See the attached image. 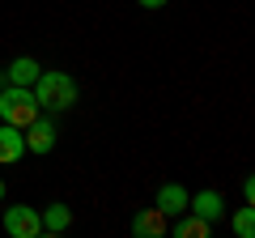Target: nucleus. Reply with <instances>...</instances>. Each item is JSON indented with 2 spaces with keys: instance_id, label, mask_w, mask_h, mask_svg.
I'll use <instances>...</instances> for the list:
<instances>
[{
  "instance_id": "f257e3e1",
  "label": "nucleus",
  "mask_w": 255,
  "mask_h": 238,
  "mask_svg": "<svg viewBox=\"0 0 255 238\" xmlns=\"http://www.w3.org/2000/svg\"><path fill=\"white\" fill-rule=\"evenodd\" d=\"M34 102H38V111H47V115H64L68 107H77V81L68 73H43L38 68V77H34Z\"/></svg>"
},
{
  "instance_id": "f03ea898",
  "label": "nucleus",
  "mask_w": 255,
  "mask_h": 238,
  "mask_svg": "<svg viewBox=\"0 0 255 238\" xmlns=\"http://www.w3.org/2000/svg\"><path fill=\"white\" fill-rule=\"evenodd\" d=\"M38 115H43V111H38L34 90H30V85H13V81L0 85V119H4V123L26 128V123H34Z\"/></svg>"
},
{
  "instance_id": "7ed1b4c3",
  "label": "nucleus",
  "mask_w": 255,
  "mask_h": 238,
  "mask_svg": "<svg viewBox=\"0 0 255 238\" xmlns=\"http://www.w3.org/2000/svg\"><path fill=\"white\" fill-rule=\"evenodd\" d=\"M21 136H26V153H51L55 149V140H60V128H55V119L51 115H38L34 123H26L21 128Z\"/></svg>"
},
{
  "instance_id": "20e7f679",
  "label": "nucleus",
  "mask_w": 255,
  "mask_h": 238,
  "mask_svg": "<svg viewBox=\"0 0 255 238\" xmlns=\"http://www.w3.org/2000/svg\"><path fill=\"white\" fill-rule=\"evenodd\" d=\"M4 230H9V238H38V234H43L38 209H30V204H13V209H4Z\"/></svg>"
},
{
  "instance_id": "39448f33",
  "label": "nucleus",
  "mask_w": 255,
  "mask_h": 238,
  "mask_svg": "<svg viewBox=\"0 0 255 238\" xmlns=\"http://www.w3.org/2000/svg\"><path fill=\"white\" fill-rule=\"evenodd\" d=\"M187 213H196L200 221H221L226 217V200H221L217 192H196V196H187Z\"/></svg>"
},
{
  "instance_id": "423d86ee",
  "label": "nucleus",
  "mask_w": 255,
  "mask_h": 238,
  "mask_svg": "<svg viewBox=\"0 0 255 238\" xmlns=\"http://www.w3.org/2000/svg\"><path fill=\"white\" fill-rule=\"evenodd\" d=\"M26 157V136L13 123H0V166H13Z\"/></svg>"
},
{
  "instance_id": "0eeeda50",
  "label": "nucleus",
  "mask_w": 255,
  "mask_h": 238,
  "mask_svg": "<svg viewBox=\"0 0 255 238\" xmlns=\"http://www.w3.org/2000/svg\"><path fill=\"white\" fill-rule=\"evenodd\" d=\"M157 213H166V217H179V213H187V187L179 183H162L157 187Z\"/></svg>"
},
{
  "instance_id": "6e6552de",
  "label": "nucleus",
  "mask_w": 255,
  "mask_h": 238,
  "mask_svg": "<svg viewBox=\"0 0 255 238\" xmlns=\"http://www.w3.org/2000/svg\"><path fill=\"white\" fill-rule=\"evenodd\" d=\"M132 234H136V238H162L166 234V213L140 209L136 217H132Z\"/></svg>"
},
{
  "instance_id": "1a4fd4ad",
  "label": "nucleus",
  "mask_w": 255,
  "mask_h": 238,
  "mask_svg": "<svg viewBox=\"0 0 255 238\" xmlns=\"http://www.w3.org/2000/svg\"><path fill=\"white\" fill-rule=\"evenodd\" d=\"M38 221H43V234H64V230L73 226V209L68 204H47L38 213Z\"/></svg>"
},
{
  "instance_id": "9d476101",
  "label": "nucleus",
  "mask_w": 255,
  "mask_h": 238,
  "mask_svg": "<svg viewBox=\"0 0 255 238\" xmlns=\"http://www.w3.org/2000/svg\"><path fill=\"white\" fill-rule=\"evenodd\" d=\"M34 77H38V60H30V55H17L4 68V81H13V85H34Z\"/></svg>"
},
{
  "instance_id": "9b49d317",
  "label": "nucleus",
  "mask_w": 255,
  "mask_h": 238,
  "mask_svg": "<svg viewBox=\"0 0 255 238\" xmlns=\"http://www.w3.org/2000/svg\"><path fill=\"white\" fill-rule=\"evenodd\" d=\"M174 234H179V238H209V221H200L196 213H179Z\"/></svg>"
},
{
  "instance_id": "f8f14e48",
  "label": "nucleus",
  "mask_w": 255,
  "mask_h": 238,
  "mask_svg": "<svg viewBox=\"0 0 255 238\" xmlns=\"http://www.w3.org/2000/svg\"><path fill=\"white\" fill-rule=\"evenodd\" d=\"M234 234H238V238H251V234H255V213H251V204L234 213Z\"/></svg>"
},
{
  "instance_id": "ddd939ff",
  "label": "nucleus",
  "mask_w": 255,
  "mask_h": 238,
  "mask_svg": "<svg viewBox=\"0 0 255 238\" xmlns=\"http://www.w3.org/2000/svg\"><path fill=\"white\" fill-rule=\"evenodd\" d=\"M140 9H162V4H170V0H136Z\"/></svg>"
},
{
  "instance_id": "4468645a",
  "label": "nucleus",
  "mask_w": 255,
  "mask_h": 238,
  "mask_svg": "<svg viewBox=\"0 0 255 238\" xmlns=\"http://www.w3.org/2000/svg\"><path fill=\"white\" fill-rule=\"evenodd\" d=\"M0 200H4V179H0Z\"/></svg>"
}]
</instances>
